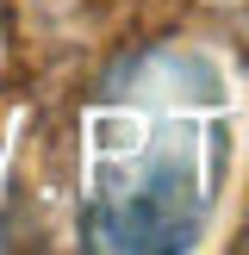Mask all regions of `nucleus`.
<instances>
[{
	"label": "nucleus",
	"mask_w": 249,
	"mask_h": 255,
	"mask_svg": "<svg viewBox=\"0 0 249 255\" xmlns=\"http://www.w3.org/2000/svg\"><path fill=\"white\" fill-rule=\"evenodd\" d=\"M231 174V81L212 56L162 44L112 75L94 119L87 249L168 255L199 243Z\"/></svg>",
	"instance_id": "f257e3e1"
}]
</instances>
